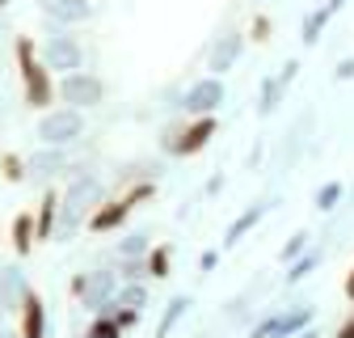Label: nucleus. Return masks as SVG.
I'll use <instances>...</instances> for the list:
<instances>
[{
    "instance_id": "obj_1",
    "label": "nucleus",
    "mask_w": 354,
    "mask_h": 338,
    "mask_svg": "<svg viewBox=\"0 0 354 338\" xmlns=\"http://www.w3.org/2000/svg\"><path fill=\"white\" fill-rule=\"evenodd\" d=\"M13 55H17V76H21V98H26V106H30V110H51V106L59 102L55 76H51L47 64L38 60L30 34H21V38L13 42Z\"/></svg>"
},
{
    "instance_id": "obj_2",
    "label": "nucleus",
    "mask_w": 354,
    "mask_h": 338,
    "mask_svg": "<svg viewBox=\"0 0 354 338\" xmlns=\"http://www.w3.org/2000/svg\"><path fill=\"white\" fill-rule=\"evenodd\" d=\"M102 203V178L97 174H80V178H68V190L59 195V224H55V237H76L88 216L97 211Z\"/></svg>"
},
{
    "instance_id": "obj_3",
    "label": "nucleus",
    "mask_w": 354,
    "mask_h": 338,
    "mask_svg": "<svg viewBox=\"0 0 354 338\" xmlns=\"http://www.w3.org/2000/svg\"><path fill=\"white\" fill-rule=\"evenodd\" d=\"M38 60L51 68V76H68V72H80L84 68V47L76 42V34L59 21H47V38H42L38 47Z\"/></svg>"
},
{
    "instance_id": "obj_4",
    "label": "nucleus",
    "mask_w": 354,
    "mask_h": 338,
    "mask_svg": "<svg viewBox=\"0 0 354 338\" xmlns=\"http://www.w3.org/2000/svg\"><path fill=\"white\" fill-rule=\"evenodd\" d=\"M34 136H38V144H47V148H68V144H76V140L84 136V110H72V106H51V110H42Z\"/></svg>"
},
{
    "instance_id": "obj_5",
    "label": "nucleus",
    "mask_w": 354,
    "mask_h": 338,
    "mask_svg": "<svg viewBox=\"0 0 354 338\" xmlns=\"http://www.w3.org/2000/svg\"><path fill=\"white\" fill-rule=\"evenodd\" d=\"M55 94H59V102L72 106V110H93V106L106 102L110 89H106V80H102L97 72L80 68V72H68V76L55 80Z\"/></svg>"
},
{
    "instance_id": "obj_6",
    "label": "nucleus",
    "mask_w": 354,
    "mask_h": 338,
    "mask_svg": "<svg viewBox=\"0 0 354 338\" xmlns=\"http://www.w3.org/2000/svg\"><path fill=\"white\" fill-rule=\"evenodd\" d=\"M224 98H228V89H224V76H198L190 89L182 94V102H177V110L182 114H190V118H198V114H215L219 106H224Z\"/></svg>"
},
{
    "instance_id": "obj_7",
    "label": "nucleus",
    "mask_w": 354,
    "mask_h": 338,
    "mask_svg": "<svg viewBox=\"0 0 354 338\" xmlns=\"http://www.w3.org/2000/svg\"><path fill=\"white\" fill-rule=\"evenodd\" d=\"M122 279L114 267H97V271H84V292H80V305L88 313H110L114 309V296H118Z\"/></svg>"
},
{
    "instance_id": "obj_8",
    "label": "nucleus",
    "mask_w": 354,
    "mask_h": 338,
    "mask_svg": "<svg viewBox=\"0 0 354 338\" xmlns=\"http://www.w3.org/2000/svg\"><path fill=\"white\" fill-rule=\"evenodd\" d=\"M215 132H219V123H215V114H198V118H190V123H182L177 127V140L165 148L169 157H198L211 140H215Z\"/></svg>"
},
{
    "instance_id": "obj_9",
    "label": "nucleus",
    "mask_w": 354,
    "mask_h": 338,
    "mask_svg": "<svg viewBox=\"0 0 354 338\" xmlns=\"http://www.w3.org/2000/svg\"><path fill=\"white\" fill-rule=\"evenodd\" d=\"M131 211H136V207H131L122 195H114V199H102L97 203V211H93V216H88V233H97V237H106V233H118L127 220H131Z\"/></svg>"
},
{
    "instance_id": "obj_10",
    "label": "nucleus",
    "mask_w": 354,
    "mask_h": 338,
    "mask_svg": "<svg viewBox=\"0 0 354 338\" xmlns=\"http://www.w3.org/2000/svg\"><path fill=\"white\" fill-rule=\"evenodd\" d=\"M241 51H245V34H241V30L219 34V38L211 42V51H207V72H211V76H224L228 68H236Z\"/></svg>"
},
{
    "instance_id": "obj_11",
    "label": "nucleus",
    "mask_w": 354,
    "mask_h": 338,
    "mask_svg": "<svg viewBox=\"0 0 354 338\" xmlns=\"http://www.w3.org/2000/svg\"><path fill=\"white\" fill-rule=\"evenodd\" d=\"M38 9L47 21H59V26H84L93 17V0H38Z\"/></svg>"
},
{
    "instance_id": "obj_12",
    "label": "nucleus",
    "mask_w": 354,
    "mask_h": 338,
    "mask_svg": "<svg viewBox=\"0 0 354 338\" xmlns=\"http://www.w3.org/2000/svg\"><path fill=\"white\" fill-rule=\"evenodd\" d=\"M17 334L21 338H47V305H42V296L30 287L26 301L17 309Z\"/></svg>"
},
{
    "instance_id": "obj_13",
    "label": "nucleus",
    "mask_w": 354,
    "mask_h": 338,
    "mask_svg": "<svg viewBox=\"0 0 354 338\" xmlns=\"http://www.w3.org/2000/svg\"><path fill=\"white\" fill-rule=\"evenodd\" d=\"M68 148H47V144H42L30 161H26V169H30V178L34 182H51L55 174H68Z\"/></svg>"
},
{
    "instance_id": "obj_14",
    "label": "nucleus",
    "mask_w": 354,
    "mask_h": 338,
    "mask_svg": "<svg viewBox=\"0 0 354 338\" xmlns=\"http://www.w3.org/2000/svg\"><path fill=\"white\" fill-rule=\"evenodd\" d=\"M26 292H30V283H26L21 267H0V313H17Z\"/></svg>"
},
{
    "instance_id": "obj_15",
    "label": "nucleus",
    "mask_w": 354,
    "mask_h": 338,
    "mask_svg": "<svg viewBox=\"0 0 354 338\" xmlns=\"http://www.w3.org/2000/svg\"><path fill=\"white\" fill-rule=\"evenodd\" d=\"M59 224V190H47L34 207V241H51Z\"/></svg>"
},
{
    "instance_id": "obj_16",
    "label": "nucleus",
    "mask_w": 354,
    "mask_h": 338,
    "mask_svg": "<svg viewBox=\"0 0 354 338\" xmlns=\"http://www.w3.org/2000/svg\"><path fill=\"white\" fill-rule=\"evenodd\" d=\"M261 216H266V203H253V207H245L241 216H236V220L224 229V249H232L236 241H245V237H249V233L261 224Z\"/></svg>"
},
{
    "instance_id": "obj_17",
    "label": "nucleus",
    "mask_w": 354,
    "mask_h": 338,
    "mask_svg": "<svg viewBox=\"0 0 354 338\" xmlns=\"http://www.w3.org/2000/svg\"><path fill=\"white\" fill-rule=\"evenodd\" d=\"M9 237H13V254H17V258H30L34 245H38V241H34V211H17Z\"/></svg>"
},
{
    "instance_id": "obj_18",
    "label": "nucleus",
    "mask_w": 354,
    "mask_h": 338,
    "mask_svg": "<svg viewBox=\"0 0 354 338\" xmlns=\"http://www.w3.org/2000/svg\"><path fill=\"white\" fill-rule=\"evenodd\" d=\"M329 9L325 5H317V9H308L304 13V21H299V38H304V47H317L321 42V34H325V26H329Z\"/></svg>"
},
{
    "instance_id": "obj_19",
    "label": "nucleus",
    "mask_w": 354,
    "mask_h": 338,
    "mask_svg": "<svg viewBox=\"0 0 354 338\" xmlns=\"http://www.w3.org/2000/svg\"><path fill=\"white\" fill-rule=\"evenodd\" d=\"M144 267H148V279H169V271H173V245L169 241H156L144 254Z\"/></svg>"
},
{
    "instance_id": "obj_20",
    "label": "nucleus",
    "mask_w": 354,
    "mask_h": 338,
    "mask_svg": "<svg viewBox=\"0 0 354 338\" xmlns=\"http://www.w3.org/2000/svg\"><path fill=\"white\" fill-rule=\"evenodd\" d=\"M190 296H173V301L165 305V313H160V321H156V338H169L173 330H177V321H182L186 313H190Z\"/></svg>"
},
{
    "instance_id": "obj_21",
    "label": "nucleus",
    "mask_w": 354,
    "mask_h": 338,
    "mask_svg": "<svg viewBox=\"0 0 354 338\" xmlns=\"http://www.w3.org/2000/svg\"><path fill=\"white\" fill-rule=\"evenodd\" d=\"M283 98H287V84H283L279 76H266V80H261V94H257V114L266 118L270 110H279Z\"/></svg>"
},
{
    "instance_id": "obj_22",
    "label": "nucleus",
    "mask_w": 354,
    "mask_h": 338,
    "mask_svg": "<svg viewBox=\"0 0 354 338\" xmlns=\"http://www.w3.org/2000/svg\"><path fill=\"white\" fill-rule=\"evenodd\" d=\"M317 267H321V249L313 245V249H304V254H299V258H295V263H287V275H283V279H287V283L295 287V283H304L308 275H313Z\"/></svg>"
},
{
    "instance_id": "obj_23",
    "label": "nucleus",
    "mask_w": 354,
    "mask_h": 338,
    "mask_svg": "<svg viewBox=\"0 0 354 338\" xmlns=\"http://www.w3.org/2000/svg\"><path fill=\"white\" fill-rule=\"evenodd\" d=\"M148 249H152V241H148L144 233H131V237H122V241L114 245V263H127V258H144Z\"/></svg>"
},
{
    "instance_id": "obj_24",
    "label": "nucleus",
    "mask_w": 354,
    "mask_h": 338,
    "mask_svg": "<svg viewBox=\"0 0 354 338\" xmlns=\"http://www.w3.org/2000/svg\"><path fill=\"white\" fill-rule=\"evenodd\" d=\"M304 249H313V233H308V229H295V233L283 241V249H279V263H295Z\"/></svg>"
},
{
    "instance_id": "obj_25",
    "label": "nucleus",
    "mask_w": 354,
    "mask_h": 338,
    "mask_svg": "<svg viewBox=\"0 0 354 338\" xmlns=\"http://www.w3.org/2000/svg\"><path fill=\"white\" fill-rule=\"evenodd\" d=\"M114 305H127V309H140L144 313V305H148V283L144 279L140 283H122L118 296H114Z\"/></svg>"
},
{
    "instance_id": "obj_26",
    "label": "nucleus",
    "mask_w": 354,
    "mask_h": 338,
    "mask_svg": "<svg viewBox=\"0 0 354 338\" xmlns=\"http://www.w3.org/2000/svg\"><path fill=\"white\" fill-rule=\"evenodd\" d=\"M84 338H122V326L114 321V313H93V321H88Z\"/></svg>"
},
{
    "instance_id": "obj_27",
    "label": "nucleus",
    "mask_w": 354,
    "mask_h": 338,
    "mask_svg": "<svg viewBox=\"0 0 354 338\" xmlns=\"http://www.w3.org/2000/svg\"><path fill=\"white\" fill-rule=\"evenodd\" d=\"M342 199H346V186H342V182H325V186H321V190L313 195L317 211H333V207H337Z\"/></svg>"
},
{
    "instance_id": "obj_28",
    "label": "nucleus",
    "mask_w": 354,
    "mask_h": 338,
    "mask_svg": "<svg viewBox=\"0 0 354 338\" xmlns=\"http://www.w3.org/2000/svg\"><path fill=\"white\" fill-rule=\"evenodd\" d=\"M0 174H5V182H26V178H30L26 157H17V152H5V157H0Z\"/></svg>"
},
{
    "instance_id": "obj_29",
    "label": "nucleus",
    "mask_w": 354,
    "mask_h": 338,
    "mask_svg": "<svg viewBox=\"0 0 354 338\" xmlns=\"http://www.w3.org/2000/svg\"><path fill=\"white\" fill-rule=\"evenodd\" d=\"M114 271H118V279H122V283H140V279H148V267H144V258L114 263Z\"/></svg>"
},
{
    "instance_id": "obj_30",
    "label": "nucleus",
    "mask_w": 354,
    "mask_h": 338,
    "mask_svg": "<svg viewBox=\"0 0 354 338\" xmlns=\"http://www.w3.org/2000/svg\"><path fill=\"white\" fill-rule=\"evenodd\" d=\"M270 34H274V21L266 17V13H257V17L249 21V34H245V38H253V42H270Z\"/></svg>"
},
{
    "instance_id": "obj_31",
    "label": "nucleus",
    "mask_w": 354,
    "mask_h": 338,
    "mask_svg": "<svg viewBox=\"0 0 354 338\" xmlns=\"http://www.w3.org/2000/svg\"><path fill=\"white\" fill-rule=\"evenodd\" d=\"M110 313H114V321L122 326V334H127V330H136V326H140V317H144L140 309H127V305H114Z\"/></svg>"
},
{
    "instance_id": "obj_32",
    "label": "nucleus",
    "mask_w": 354,
    "mask_h": 338,
    "mask_svg": "<svg viewBox=\"0 0 354 338\" xmlns=\"http://www.w3.org/2000/svg\"><path fill=\"white\" fill-rule=\"evenodd\" d=\"M215 267H219V249H203V254H198V271L211 275Z\"/></svg>"
},
{
    "instance_id": "obj_33",
    "label": "nucleus",
    "mask_w": 354,
    "mask_h": 338,
    "mask_svg": "<svg viewBox=\"0 0 354 338\" xmlns=\"http://www.w3.org/2000/svg\"><path fill=\"white\" fill-rule=\"evenodd\" d=\"M274 76H279V80H283V84H287V89H291V80H295V76H299V60H287V64H283V68H279V72H274Z\"/></svg>"
},
{
    "instance_id": "obj_34",
    "label": "nucleus",
    "mask_w": 354,
    "mask_h": 338,
    "mask_svg": "<svg viewBox=\"0 0 354 338\" xmlns=\"http://www.w3.org/2000/svg\"><path fill=\"white\" fill-rule=\"evenodd\" d=\"M333 76H337V80H354V55H346V60H337V68H333Z\"/></svg>"
},
{
    "instance_id": "obj_35",
    "label": "nucleus",
    "mask_w": 354,
    "mask_h": 338,
    "mask_svg": "<svg viewBox=\"0 0 354 338\" xmlns=\"http://www.w3.org/2000/svg\"><path fill=\"white\" fill-rule=\"evenodd\" d=\"M333 338H354V309L337 321V330H333Z\"/></svg>"
},
{
    "instance_id": "obj_36",
    "label": "nucleus",
    "mask_w": 354,
    "mask_h": 338,
    "mask_svg": "<svg viewBox=\"0 0 354 338\" xmlns=\"http://www.w3.org/2000/svg\"><path fill=\"white\" fill-rule=\"evenodd\" d=\"M342 292H346V301L354 305V267H350V275H346V283H342Z\"/></svg>"
},
{
    "instance_id": "obj_37",
    "label": "nucleus",
    "mask_w": 354,
    "mask_h": 338,
    "mask_svg": "<svg viewBox=\"0 0 354 338\" xmlns=\"http://www.w3.org/2000/svg\"><path fill=\"white\" fill-rule=\"evenodd\" d=\"M342 5H346V0H325V9H329V13H337Z\"/></svg>"
},
{
    "instance_id": "obj_38",
    "label": "nucleus",
    "mask_w": 354,
    "mask_h": 338,
    "mask_svg": "<svg viewBox=\"0 0 354 338\" xmlns=\"http://www.w3.org/2000/svg\"><path fill=\"white\" fill-rule=\"evenodd\" d=\"M295 338H321V334H317V330H313V326H308V330H299V334H295Z\"/></svg>"
},
{
    "instance_id": "obj_39",
    "label": "nucleus",
    "mask_w": 354,
    "mask_h": 338,
    "mask_svg": "<svg viewBox=\"0 0 354 338\" xmlns=\"http://www.w3.org/2000/svg\"><path fill=\"white\" fill-rule=\"evenodd\" d=\"M0 338H21L17 330H5V326H0Z\"/></svg>"
},
{
    "instance_id": "obj_40",
    "label": "nucleus",
    "mask_w": 354,
    "mask_h": 338,
    "mask_svg": "<svg viewBox=\"0 0 354 338\" xmlns=\"http://www.w3.org/2000/svg\"><path fill=\"white\" fill-rule=\"evenodd\" d=\"M253 5H261V0H253Z\"/></svg>"
},
{
    "instance_id": "obj_41",
    "label": "nucleus",
    "mask_w": 354,
    "mask_h": 338,
    "mask_svg": "<svg viewBox=\"0 0 354 338\" xmlns=\"http://www.w3.org/2000/svg\"><path fill=\"white\" fill-rule=\"evenodd\" d=\"M0 5H5V0H0Z\"/></svg>"
}]
</instances>
